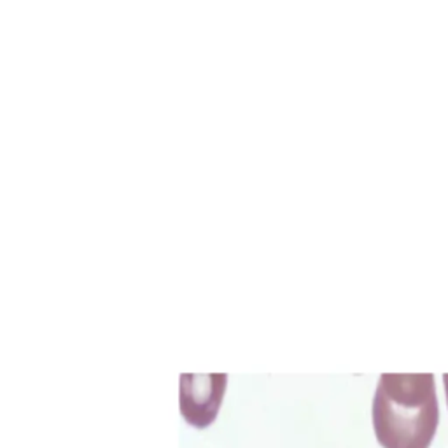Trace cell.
Instances as JSON below:
<instances>
[{
	"label": "cell",
	"instance_id": "obj_3",
	"mask_svg": "<svg viewBox=\"0 0 448 448\" xmlns=\"http://www.w3.org/2000/svg\"><path fill=\"white\" fill-rule=\"evenodd\" d=\"M443 384H445V393H447V403H448V373L443 375Z\"/></svg>",
	"mask_w": 448,
	"mask_h": 448
},
{
	"label": "cell",
	"instance_id": "obj_1",
	"mask_svg": "<svg viewBox=\"0 0 448 448\" xmlns=\"http://www.w3.org/2000/svg\"><path fill=\"white\" fill-rule=\"evenodd\" d=\"M371 417L384 448H429L440 420L434 375H382Z\"/></svg>",
	"mask_w": 448,
	"mask_h": 448
},
{
	"label": "cell",
	"instance_id": "obj_2",
	"mask_svg": "<svg viewBox=\"0 0 448 448\" xmlns=\"http://www.w3.org/2000/svg\"><path fill=\"white\" fill-rule=\"evenodd\" d=\"M228 377L224 373L181 375V413L189 426L204 429L215 420L221 408Z\"/></svg>",
	"mask_w": 448,
	"mask_h": 448
}]
</instances>
